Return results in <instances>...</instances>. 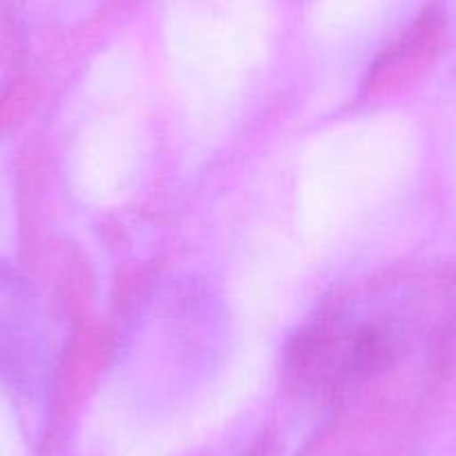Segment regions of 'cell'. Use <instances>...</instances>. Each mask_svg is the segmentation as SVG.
Masks as SVG:
<instances>
[]
</instances>
